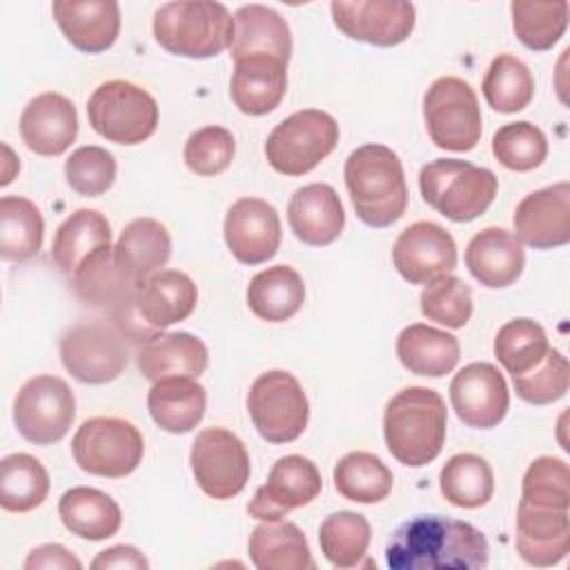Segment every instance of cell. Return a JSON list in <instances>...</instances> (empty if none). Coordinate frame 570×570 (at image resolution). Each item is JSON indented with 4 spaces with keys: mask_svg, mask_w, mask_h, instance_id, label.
Listing matches in <instances>:
<instances>
[{
    "mask_svg": "<svg viewBox=\"0 0 570 570\" xmlns=\"http://www.w3.org/2000/svg\"><path fill=\"white\" fill-rule=\"evenodd\" d=\"M232 58L272 56L289 62L292 33L287 20L265 4H243L234 13V33L229 45Z\"/></svg>",
    "mask_w": 570,
    "mask_h": 570,
    "instance_id": "28",
    "label": "cell"
},
{
    "mask_svg": "<svg viewBox=\"0 0 570 570\" xmlns=\"http://www.w3.org/2000/svg\"><path fill=\"white\" fill-rule=\"evenodd\" d=\"M330 11L338 31L374 47L405 42L416 24V9L405 0H334Z\"/></svg>",
    "mask_w": 570,
    "mask_h": 570,
    "instance_id": "15",
    "label": "cell"
},
{
    "mask_svg": "<svg viewBox=\"0 0 570 570\" xmlns=\"http://www.w3.org/2000/svg\"><path fill=\"white\" fill-rule=\"evenodd\" d=\"M352 207L367 227H390L407 209V185L401 158L385 145L356 147L343 167Z\"/></svg>",
    "mask_w": 570,
    "mask_h": 570,
    "instance_id": "4",
    "label": "cell"
},
{
    "mask_svg": "<svg viewBox=\"0 0 570 570\" xmlns=\"http://www.w3.org/2000/svg\"><path fill=\"white\" fill-rule=\"evenodd\" d=\"M51 11L62 36L82 53L107 51L120 33V7L114 0H56Z\"/></svg>",
    "mask_w": 570,
    "mask_h": 570,
    "instance_id": "23",
    "label": "cell"
},
{
    "mask_svg": "<svg viewBox=\"0 0 570 570\" xmlns=\"http://www.w3.org/2000/svg\"><path fill=\"white\" fill-rule=\"evenodd\" d=\"M58 514L71 534L87 541H105L122 525L118 503L107 492L89 485L67 490L58 501Z\"/></svg>",
    "mask_w": 570,
    "mask_h": 570,
    "instance_id": "32",
    "label": "cell"
},
{
    "mask_svg": "<svg viewBox=\"0 0 570 570\" xmlns=\"http://www.w3.org/2000/svg\"><path fill=\"white\" fill-rule=\"evenodd\" d=\"M394 485L392 470L372 452H347L334 465L336 492L354 503H379Z\"/></svg>",
    "mask_w": 570,
    "mask_h": 570,
    "instance_id": "37",
    "label": "cell"
},
{
    "mask_svg": "<svg viewBox=\"0 0 570 570\" xmlns=\"http://www.w3.org/2000/svg\"><path fill=\"white\" fill-rule=\"evenodd\" d=\"M439 488L448 503L465 510L485 505L494 494V474L490 463L472 452L448 459L439 474Z\"/></svg>",
    "mask_w": 570,
    "mask_h": 570,
    "instance_id": "38",
    "label": "cell"
},
{
    "mask_svg": "<svg viewBox=\"0 0 570 570\" xmlns=\"http://www.w3.org/2000/svg\"><path fill=\"white\" fill-rule=\"evenodd\" d=\"M198 301L194 281L178 269H160L149 276L134 294V307L140 323L151 332L185 321Z\"/></svg>",
    "mask_w": 570,
    "mask_h": 570,
    "instance_id": "22",
    "label": "cell"
},
{
    "mask_svg": "<svg viewBox=\"0 0 570 570\" xmlns=\"http://www.w3.org/2000/svg\"><path fill=\"white\" fill-rule=\"evenodd\" d=\"M71 454L78 468L102 479L131 474L145 454L138 428L118 416L87 419L71 439Z\"/></svg>",
    "mask_w": 570,
    "mask_h": 570,
    "instance_id": "9",
    "label": "cell"
},
{
    "mask_svg": "<svg viewBox=\"0 0 570 570\" xmlns=\"http://www.w3.org/2000/svg\"><path fill=\"white\" fill-rule=\"evenodd\" d=\"M111 245V225L98 209H76L56 229L51 258L62 274L73 276L78 267L100 247Z\"/></svg>",
    "mask_w": 570,
    "mask_h": 570,
    "instance_id": "34",
    "label": "cell"
},
{
    "mask_svg": "<svg viewBox=\"0 0 570 570\" xmlns=\"http://www.w3.org/2000/svg\"><path fill=\"white\" fill-rule=\"evenodd\" d=\"M249 559L258 570H309L314 559L303 530L285 519L258 523L247 541Z\"/></svg>",
    "mask_w": 570,
    "mask_h": 570,
    "instance_id": "33",
    "label": "cell"
},
{
    "mask_svg": "<svg viewBox=\"0 0 570 570\" xmlns=\"http://www.w3.org/2000/svg\"><path fill=\"white\" fill-rule=\"evenodd\" d=\"M570 381V365L568 358L550 347L543 361L525 374H514L512 385L519 399L530 405H550L566 396Z\"/></svg>",
    "mask_w": 570,
    "mask_h": 570,
    "instance_id": "47",
    "label": "cell"
},
{
    "mask_svg": "<svg viewBox=\"0 0 570 570\" xmlns=\"http://www.w3.org/2000/svg\"><path fill=\"white\" fill-rule=\"evenodd\" d=\"M465 265L483 287L503 289L521 276L525 252L512 232L503 227H485L470 238L465 247Z\"/></svg>",
    "mask_w": 570,
    "mask_h": 570,
    "instance_id": "26",
    "label": "cell"
},
{
    "mask_svg": "<svg viewBox=\"0 0 570 570\" xmlns=\"http://www.w3.org/2000/svg\"><path fill=\"white\" fill-rule=\"evenodd\" d=\"M483 98L499 114L525 109L534 96V78L523 60L512 53H499L483 76Z\"/></svg>",
    "mask_w": 570,
    "mask_h": 570,
    "instance_id": "42",
    "label": "cell"
},
{
    "mask_svg": "<svg viewBox=\"0 0 570 570\" xmlns=\"http://www.w3.org/2000/svg\"><path fill=\"white\" fill-rule=\"evenodd\" d=\"M514 236L534 249H554L570 240V183L530 191L512 216Z\"/></svg>",
    "mask_w": 570,
    "mask_h": 570,
    "instance_id": "20",
    "label": "cell"
},
{
    "mask_svg": "<svg viewBox=\"0 0 570 570\" xmlns=\"http://www.w3.org/2000/svg\"><path fill=\"white\" fill-rule=\"evenodd\" d=\"M91 568L96 570H109V568H127V570H147L149 561L147 557L134 548V546H111L102 552L96 554V559L91 561Z\"/></svg>",
    "mask_w": 570,
    "mask_h": 570,
    "instance_id": "51",
    "label": "cell"
},
{
    "mask_svg": "<svg viewBox=\"0 0 570 570\" xmlns=\"http://www.w3.org/2000/svg\"><path fill=\"white\" fill-rule=\"evenodd\" d=\"M45 220L36 203L22 196L0 198V256L27 261L42 247Z\"/></svg>",
    "mask_w": 570,
    "mask_h": 570,
    "instance_id": "40",
    "label": "cell"
},
{
    "mask_svg": "<svg viewBox=\"0 0 570 570\" xmlns=\"http://www.w3.org/2000/svg\"><path fill=\"white\" fill-rule=\"evenodd\" d=\"M570 472L557 456L534 459L521 481L517 550L537 568L557 566L570 550Z\"/></svg>",
    "mask_w": 570,
    "mask_h": 570,
    "instance_id": "1",
    "label": "cell"
},
{
    "mask_svg": "<svg viewBox=\"0 0 570 570\" xmlns=\"http://www.w3.org/2000/svg\"><path fill=\"white\" fill-rule=\"evenodd\" d=\"M287 223L305 245L325 247L334 243L345 227V212L336 189L325 183L298 187L287 203Z\"/></svg>",
    "mask_w": 570,
    "mask_h": 570,
    "instance_id": "24",
    "label": "cell"
},
{
    "mask_svg": "<svg viewBox=\"0 0 570 570\" xmlns=\"http://www.w3.org/2000/svg\"><path fill=\"white\" fill-rule=\"evenodd\" d=\"M492 154L510 171H532L548 156V138L528 120L508 122L494 131Z\"/></svg>",
    "mask_w": 570,
    "mask_h": 570,
    "instance_id": "45",
    "label": "cell"
},
{
    "mask_svg": "<svg viewBox=\"0 0 570 570\" xmlns=\"http://www.w3.org/2000/svg\"><path fill=\"white\" fill-rule=\"evenodd\" d=\"M189 465L198 488L218 501L240 494L249 481L245 443L227 428H205L196 434Z\"/></svg>",
    "mask_w": 570,
    "mask_h": 570,
    "instance_id": "14",
    "label": "cell"
},
{
    "mask_svg": "<svg viewBox=\"0 0 570 570\" xmlns=\"http://www.w3.org/2000/svg\"><path fill=\"white\" fill-rule=\"evenodd\" d=\"M114 256L125 274L140 287L149 276L160 272L171 256V236L156 218H136L118 236Z\"/></svg>",
    "mask_w": 570,
    "mask_h": 570,
    "instance_id": "29",
    "label": "cell"
},
{
    "mask_svg": "<svg viewBox=\"0 0 570 570\" xmlns=\"http://www.w3.org/2000/svg\"><path fill=\"white\" fill-rule=\"evenodd\" d=\"M234 154L236 140L232 131L220 125H207L187 138L183 160L198 176H216L232 165Z\"/></svg>",
    "mask_w": 570,
    "mask_h": 570,
    "instance_id": "49",
    "label": "cell"
},
{
    "mask_svg": "<svg viewBox=\"0 0 570 570\" xmlns=\"http://www.w3.org/2000/svg\"><path fill=\"white\" fill-rule=\"evenodd\" d=\"M512 29L517 38L532 51L552 49L568 27V2H525L514 0L510 4Z\"/></svg>",
    "mask_w": 570,
    "mask_h": 570,
    "instance_id": "44",
    "label": "cell"
},
{
    "mask_svg": "<svg viewBox=\"0 0 570 570\" xmlns=\"http://www.w3.org/2000/svg\"><path fill=\"white\" fill-rule=\"evenodd\" d=\"M497 187L499 180L490 169L459 158H436L419 171L423 200L454 223L479 218L492 205Z\"/></svg>",
    "mask_w": 570,
    "mask_h": 570,
    "instance_id": "6",
    "label": "cell"
},
{
    "mask_svg": "<svg viewBox=\"0 0 570 570\" xmlns=\"http://www.w3.org/2000/svg\"><path fill=\"white\" fill-rule=\"evenodd\" d=\"M156 42L183 58H214L232 45L234 18L220 2H165L154 13Z\"/></svg>",
    "mask_w": 570,
    "mask_h": 570,
    "instance_id": "5",
    "label": "cell"
},
{
    "mask_svg": "<svg viewBox=\"0 0 570 570\" xmlns=\"http://www.w3.org/2000/svg\"><path fill=\"white\" fill-rule=\"evenodd\" d=\"M71 287L80 301L111 312L138 289L114 256V247H100L71 276Z\"/></svg>",
    "mask_w": 570,
    "mask_h": 570,
    "instance_id": "36",
    "label": "cell"
},
{
    "mask_svg": "<svg viewBox=\"0 0 570 570\" xmlns=\"http://www.w3.org/2000/svg\"><path fill=\"white\" fill-rule=\"evenodd\" d=\"M223 236L232 256L243 265L267 263L281 247V218L263 198H238L225 214Z\"/></svg>",
    "mask_w": 570,
    "mask_h": 570,
    "instance_id": "19",
    "label": "cell"
},
{
    "mask_svg": "<svg viewBox=\"0 0 570 570\" xmlns=\"http://www.w3.org/2000/svg\"><path fill=\"white\" fill-rule=\"evenodd\" d=\"M419 303L428 321L441 323L450 330L463 327L472 316V289L454 274H445L428 283Z\"/></svg>",
    "mask_w": 570,
    "mask_h": 570,
    "instance_id": "46",
    "label": "cell"
},
{
    "mask_svg": "<svg viewBox=\"0 0 570 570\" xmlns=\"http://www.w3.org/2000/svg\"><path fill=\"white\" fill-rule=\"evenodd\" d=\"M287 91V62L272 56L234 60L229 96L247 116L274 111Z\"/></svg>",
    "mask_w": 570,
    "mask_h": 570,
    "instance_id": "27",
    "label": "cell"
},
{
    "mask_svg": "<svg viewBox=\"0 0 570 570\" xmlns=\"http://www.w3.org/2000/svg\"><path fill=\"white\" fill-rule=\"evenodd\" d=\"M336 145V120L321 109H301L269 131L265 158L278 174L303 176L327 158Z\"/></svg>",
    "mask_w": 570,
    "mask_h": 570,
    "instance_id": "8",
    "label": "cell"
},
{
    "mask_svg": "<svg viewBox=\"0 0 570 570\" xmlns=\"http://www.w3.org/2000/svg\"><path fill=\"white\" fill-rule=\"evenodd\" d=\"M321 488L323 479L316 463L301 454H287L272 465L267 481L247 503V512L258 521L283 519L287 512L312 503Z\"/></svg>",
    "mask_w": 570,
    "mask_h": 570,
    "instance_id": "16",
    "label": "cell"
},
{
    "mask_svg": "<svg viewBox=\"0 0 570 570\" xmlns=\"http://www.w3.org/2000/svg\"><path fill=\"white\" fill-rule=\"evenodd\" d=\"M76 419V399L67 381L53 374L31 376L13 399V423L33 445L65 439Z\"/></svg>",
    "mask_w": 570,
    "mask_h": 570,
    "instance_id": "13",
    "label": "cell"
},
{
    "mask_svg": "<svg viewBox=\"0 0 570 570\" xmlns=\"http://www.w3.org/2000/svg\"><path fill=\"white\" fill-rule=\"evenodd\" d=\"M392 261L407 283L428 285L456 267V243L441 225L416 220L399 234Z\"/></svg>",
    "mask_w": 570,
    "mask_h": 570,
    "instance_id": "17",
    "label": "cell"
},
{
    "mask_svg": "<svg viewBox=\"0 0 570 570\" xmlns=\"http://www.w3.org/2000/svg\"><path fill=\"white\" fill-rule=\"evenodd\" d=\"M490 559L488 539L468 521L421 514L401 523L385 546L392 570H476Z\"/></svg>",
    "mask_w": 570,
    "mask_h": 570,
    "instance_id": "2",
    "label": "cell"
},
{
    "mask_svg": "<svg viewBox=\"0 0 570 570\" xmlns=\"http://www.w3.org/2000/svg\"><path fill=\"white\" fill-rule=\"evenodd\" d=\"M305 301L301 274L289 265L261 269L247 285V305L254 316L267 323L289 321Z\"/></svg>",
    "mask_w": 570,
    "mask_h": 570,
    "instance_id": "35",
    "label": "cell"
},
{
    "mask_svg": "<svg viewBox=\"0 0 570 570\" xmlns=\"http://www.w3.org/2000/svg\"><path fill=\"white\" fill-rule=\"evenodd\" d=\"M207 392L189 376L156 381L147 392V410L154 423L169 434L191 432L205 414Z\"/></svg>",
    "mask_w": 570,
    "mask_h": 570,
    "instance_id": "30",
    "label": "cell"
},
{
    "mask_svg": "<svg viewBox=\"0 0 570 570\" xmlns=\"http://www.w3.org/2000/svg\"><path fill=\"white\" fill-rule=\"evenodd\" d=\"M125 334L105 321H85L60 338V361L80 383L102 385L122 374L129 361Z\"/></svg>",
    "mask_w": 570,
    "mask_h": 570,
    "instance_id": "12",
    "label": "cell"
},
{
    "mask_svg": "<svg viewBox=\"0 0 570 570\" xmlns=\"http://www.w3.org/2000/svg\"><path fill=\"white\" fill-rule=\"evenodd\" d=\"M2 149H4V156H7V158H4V160H7V163H4V165H7V169H4V174H2L0 185H9V183L13 180V171H9V165H13L16 169H20V165H18V160H16V156H13V151H11V147H9V145H4Z\"/></svg>",
    "mask_w": 570,
    "mask_h": 570,
    "instance_id": "52",
    "label": "cell"
},
{
    "mask_svg": "<svg viewBox=\"0 0 570 570\" xmlns=\"http://www.w3.org/2000/svg\"><path fill=\"white\" fill-rule=\"evenodd\" d=\"M140 374L156 383L169 376L198 379L209 363L205 343L189 332H156L136 354Z\"/></svg>",
    "mask_w": 570,
    "mask_h": 570,
    "instance_id": "25",
    "label": "cell"
},
{
    "mask_svg": "<svg viewBox=\"0 0 570 570\" xmlns=\"http://www.w3.org/2000/svg\"><path fill=\"white\" fill-rule=\"evenodd\" d=\"M372 541V528L370 521L350 510L332 512L323 519L318 528V543L323 557L334 568H356L361 566L363 557L367 554Z\"/></svg>",
    "mask_w": 570,
    "mask_h": 570,
    "instance_id": "41",
    "label": "cell"
},
{
    "mask_svg": "<svg viewBox=\"0 0 570 570\" xmlns=\"http://www.w3.org/2000/svg\"><path fill=\"white\" fill-rule=\"evenodd\" d=\"M448 410L436 390L410 385L396 392L383 412V436L390 454L407 465L432 463L445 443Z\"/></svg>",
    "mask_w": 570,
    "mask_h": 570,
    "instance_id": "3",
    "label": "cell"
},
{
    "mask_svg": "<svg viewBox=\"0 0 570 570\" xmlns=\"http://www.w3.org/2000/svg\"><path fill=\"white\" fill-rule=\"evenodd\" d=\"M87 118L109 142L140 145L158 127V105L147 89L129 80H107L89 96Z\"/></svg>",
    "mask_w": 570,
    "mask_h": 570,
    "instance_id": "7",
    "label": "cell"
},
{
    "mask_svg": "<svg viewBox=\"0 0 570 570\" xmlns=\"http://www.w3.org/2000/svg\"><path fill=\"white\" fill-rule=\"evenodd\" d=\"M396 356L405 370L419 376L441 379L450 374L461 356L456 336L425 323H412L396 338Z\"/></svg>",
    "mask_w": 570,
    "mask_h": 570,
    "instance_id": "31",
    "label": "cell"
},
{
    "mask_svg": "<svg viewBox=\"0 0 570 570\" xmlns=\"http://www.w3.org/2000/svg\"><path fill=\"white\" fill-rule=\"evenodd\" d=\"M78 136V114L73 102L58 94L45 91L27 102L20 114V138L38 156L65 154Z\"/></svg>",
    "mask_w": 570,
    "mask_h": 570,
    "instance_id": "21",
    "label": "cell"
},
{
    "mask_svg": "<svg viewBox=\"0 0 570 570\" xmlns=\"http://www.w3.org/2000/svg\"><path fill=\"white\" fill-rule=\"evenodd\" d=\"M423 118L430 140L439 149L470 151L481 140V107L474 89L463 78H436L423 96Z\"/></svg>",
    "mask_w": 570,
    "mask_h": 570,
    "instance_id": "11",
    "label": "cell"
},
{
    "mask_svg": "<svg viewBox=\"0 0 570 570\" xmlns=\"http://www.w3.org/2000/svg\"><path fill=\"white\" fill-rule=\"evenodd\" d=\"M546 330L532 318H512L494 336V356L510 376L525 374L548 354Z\"/></svg>",
    "mask_w": 570,
    "mask_h": 570,
    "instance_id": "43",
    "label": "cell"
},
{
    "mask_svg": "<svg viewBox=\"0 0 570 570\" xmlns=\"http://www.w3.org/2000/svg\"><path fill=\"white\" fill-rule=\"evenodd\" d=\"M65 178L80 196H100L116 180V158L98 145H85L65 160Z\"/></svg>",
    "mask_w": 570,
    "mask_h": 570,
    "instance_id": "48",
    "label": "cell"
},
{
    "mask_svg": "<svg viewBox=\"0 0 570 570\" xmlns=\"http://www.w3.org/2000/svg\"><path fill=\"white\" fill-rule=\"evenodd\" d=\"M247 412L256 432L274 445L296 441L309 421V401L298 379L285 370H269L254 379Z\"/></svg>",
    "mask_w": 570,
    "mask_h": 570,
    "instance_id": "10",
    "label": "cell"
},
{
    "mask_svg": "<svg viewBox=\"0 0 570 570\" xmlns=\"http://www.w3.org/2000/svg\"><path fill=\"white\" fill-rule=\"evenodd\" d=\"M82 561L60 543H42L24 559V570H80Z\"/></svg>",
    "mask_w": 570,
    "mask_h": 570,
    "instance_id": "50",
    "label": "cell"
},
{
    "mask_svg": "<svg viewBox=\"0 0 570 570\" xmlns=\"http://www.w3.org/2000/svg\"><path fill=\"white\" fill-rule=\"evenodd\" d=\"M450 403L459 421L468 428L490 430L508 414V383L492 363H470L454 374L450 383Z\"/></svg>",
    "mask_w": 570,
    "mask_h": 570,
    "instance_id": "18",
    "label": "cell"
},
{
    "mask_svg": "<svg viewBox=\"0 0 570 570\" xmlns=\"http://www.w3.org/2000/svg\"><path fill=\"white\" fill-rule=\"evenodd\" d=\"M49 494V472L24 452L9 454L0 461V505L7 512H31Z\"/></svg>",
    "mask_w": 570,
    "mask_h": 570,
    "instance_id": "39",
    "label": "cell"
}]
</instances>
